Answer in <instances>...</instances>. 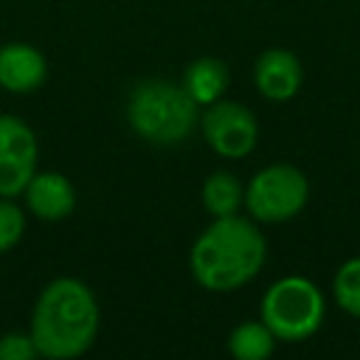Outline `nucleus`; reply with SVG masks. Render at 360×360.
Here are the masks:
<instances>
[{"instance_id":"obj_3","label":"nucleus","mask_w":360,"mask_h":360,"mask_svg":"<svg viewBox=\"0 0 360 360\" xmlns=\"http://www.w3.org/2000/svg\"><path fill=\"white\" fill-rule=\"evenodd\" d=\"M197 110L200 104L183 90V84L166 79H146L129 93L127 121L143 141L172 146L194 132L200 121Z\"/></svg>"},{"instance_id":"obj_9","label":"nucleus","mask_w":360,"mask_h":360,"mask_svg":"<svg viewBox=\"0 0 360 360\" xmlns=\"http://www.w3.org/2000/svg\"><path fill=\"white\" fill-rule=\"evenodd\" d=\"M22 194L31 214L45 222H59L76 208V191L70 180L59 172H34Z\"/></svg>"},{"instance_id":"obj_15","label":"nucleus","mask_w":360,"mask_h":360,"mask_svg":"<svg viewBox=\"0 0 360 360\" xmlns=\"http://www.w3.org/2000/svg\"><path fill=\"white\" fill-rule=\"evenodd\" d=\"M25 233V214L11 197H0V253H8Z\"/></svg>"},{"instance_id":"obj_11","label":"nucleus","mask_w":360,"mask_h":360,"mask_svg":"<svg viewBox=\"0 0 360 360\" xmlns=\"http://www.w3.org/2000/svg\"><path fill=\"white\" fill-rule=\"evenodd\" d=\"M228 82H231V73H228V65L217 56H200L194 59L186 73H183V90L200 104V107H208L214 101L222 98V93L228 90Z\"/></svg>"},{"instance_id":"obj_4","label":"nucleus","mask_w":360,"mask_h":360,"mask_svg":"<svg viewBox=\"0 0 360 360\" xmlns=\"http://www.w3.org/2000/svg\"><path fill=\"white\" fill-rule=\"evenodd\" d=\"M259 315L276 340L301 343L321 329L326 318V301L315 281L304 276H284L262 295Z\"/></svg>"},{"instance_id":"obj_12","label":"nucleus","mask_w":360,"mask_h":360,"mask_svg":"<svg viewBox=\"0 0 360 360\" xmlns=\"http://www.w3.org/2000/svg\"><path fill=\"white\" fill-rule=\"evenodd\" d=\"M202 205L211 217H231L245 205V186L231 172H214L202 180Z\"/></svg>"},{"instance_id":"obj_2","label":"nucleus","mask_w":360,"mask_h":360,"mask_svg":"<svg viewBox=\"0 0 360 360\" xmlns=\"http://www.w3.org/2000/svg\"><path fill=\"white\" fill-rule=\"evenodd\" d=\"M98 332V304L79 278H53L31 312V340L42 357L70 360L84 354Z\"/></svg>"},{"instance_id":"obj_6","label":"nucleus","mask_w":360,"mask_h":360,"mask_svg":"<svg viewBox=\"0 0 360 360\" xmlns=\"http://www.w3.org/2000/svg\"><path fill=\"white\" fill-rule=\"evenodd\" d=\"M202 138L219 158H248L259 141L256 115L239 101H214L202 112Z\"/></svg>"},{"instance_id":"obj_8","label":"nucleus","mask_w":360,"mask_h":360,"mask_svg":"<svg viewBox=\"0 0 360 360\" xmlns=\"http://www.w3.org/2000/svg\"><path fill=\"white\" fill-rule=\"evenodd\" d=\"M253 82L256 90L270 101H287L301 90L304 68L292 51L270 48L264 51L253 65Z\"/></svg>"},{"instance_id":"obj_14","label":"nucleus","mask_w":360,"mask_h":360,"mask_svg":"<svg viewBox=\"0 0 360 360\" xmlns=\"http://www.w3.org/2000/svg\"><path fill=\"white\" fill-rule=\"evenodd\" d=\"M332 295L346 315L360 318V256H352L338 267L332 278Z\"/></svg>"},{"instance_id":"obj_16","label":"nucleus","mask_w":360,"mask_h":360,"mask_svg":"<svg viewBox=\"0 0 360 360\" xmlns=\"http://www.w3.org/2000/svg\"><path fill=\"white\" fill-rule=\"evenodd\" d=\"M39 352L31 340V335L8 332L0 338V360H34Z\"/></svg>"},{"instance_id":"obj_1","label":"nucleus","mask_w":360,"mask_h":360,"mask_svg":"<svg viewBox=\"0 0 360 360\" xmlns=\"http://www.w3.org/2000/svg\"><path fill=\"white\" fill-rule=\"evenodd\" d=\"M267 259V242L259 225L231 214L214 222L194 239L188 253L191 276L211 292H231L259 276Z\"/></svg>"},{"instance_id":"obj_7","label":"nucleus","mask_w":360,"mask_h":360,"mask_svg":"<svg viewBox=\"0 0 360 360\" xmlns=\"http://www.w3.org/2000/svg\"><path fill=\"white\" fill-rule=\"evenodd\" d=\"M37 135L14 118L0 115V197H17L37 172Z\"/></svg>"},{"instance_id":"obj_13","label":"nucleus","mask_w":360,"mask_h":360,"mask_svg":"<svg viewBox=\"0 0 360 360\" xmlns=\"http://www.w3.org/2000/svg\"><path fill=\"white\" fill-rule=\"evenodd\" d=\"M276 349V335L264 321H245L228 338V352L236 360H264Z\"/></svg>"},{"instance_id":"obj_10","label":"nucleus","mask_w":360,"mask_h":360,"mask_svg":"<svg viewBox=\"0 0 360 360\" xmlns=\"http://www.w3.org/2000/svg\"><path fill=\"white\" fill-rule=\"evenodd\" d=\"M48 76L45 56L25 42H8L0 48V87L8 93H34Z\"/></svg>"},{"instance_id":"obj_5","label":"nucleus","mask_w":360,"mask_h":360,"mask_svg":"<svg viewBox=\"0 0 360 360\" xmlns=\"http://www.w3.org/2000/svg\"><path fill=\"white\" fill-rule=\"evenodd\" d=\"M309 200V180L290 163H273L259 169L245 188V208L250 219L276 225L304 211Z\"/></svg>"}]
</instances>
